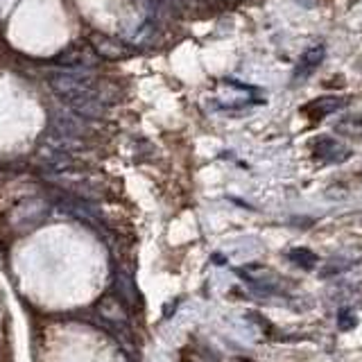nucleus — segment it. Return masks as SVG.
<instances>
[{"mask_svg":"<svg viewBox=\"0 0 362 362\" xmlns=\"http://www.w3.org/2000/svg\"><path fill=\"white\" fill-rule=\"evenodd\" d=\"M50 213V204L45 199H39V197H32V199H25L21 202L18 206L11 211V224L18 226V229L28 231L32 226L41 224L45 218H48Z\"/></svg>","mask_w":362,"mask_h":362,"instance_id":"nucleus-1","label":"nucleus"},{"mask_svg":"<svg viewBox=\"0 0 362 362\" xmlns=\"http://www.w3.org/2000/svg\"><path fill=\"white\" fill-rule=\"evenodd\" d=\"M310 147H313V156L322 163H344L351 156L346 147L339 141L331 139V136H317L310 143Z\"/></svg>","mask_w":362,"mask_h":362,"instance_id":"nucleus-2","label":"nucleus"},{"mask_svg":"<svg viewBox=\"0 0 362 362\" xmlns=\"http://www.w3.org/2000/svg\"><path fill=\"white\" fill-rule=\"evenodd\" d=\"M98 315L102 320H107L111 326H124L129 322L127 305H124V301L116 292H107L105 297L98 301Z\"/></svg>","mask_w":362,"mask_h":362,"instance_id":"nucleus-3","label":"nucleus"},{"mask_svg":"<svg viewBox=\"0 0 362 362\" xmlns=\"http://www.w3.org/2000/svg\"><path fill=\"white\" fill-rule=\"evenodd\" d=\"M324 57H326V45L324 43H317V45H313V48L305 50L299 57L297 66H294V73H292L294 82H303L305 77H310V73L315 71V68L324 62Z\"/></svg>","mask_w":362,"mask_h":362,"instance_id":"nucleus-4","label":"nucleus"},{"mask_svg":"<svg viewBox=\"0 0 362 362\" xmlns=\"http://www.w3.org/2000/svg\"><path fill=\"white\" fill-rule=\"evenodd\" d=\"M113 292L118 294V297L124 301V305H139L141 303V294L136 290L132 276L127 272H116V276H113Z\"/></svg>","mask_w":362,"mask_h":362,"instance_id":"nucleus-5","label":"nucleus"},{"mask_svg":"<svg viewBox=\"0 0 362 362\" xmlns=\"http://www.w3.org/2000/svg\"><path fill=\"white\" fill-rule=\"evenodd\" d=\"M346 105V100L344 98H337V95H322V98H317L313 100L308 107V111H313L315 116H326V113H333L337 109H342Z\"/></svg>","mask_w":362,"mask_h":362,"instance_id":"nucleus-6","label":"nucleus"},{"mask_svg":"<svg viewBox=\"0 0 362 362\" xmlns=\"http://www.w3.org/2000/svg\"><path fill=\"white\" fill-rule=\"evenodd\" d=\"M288 258H290V263H294V265L305 269V272L317 267V254L310 252V249H305V247H294V249H290Z\"/></svg>","mask_w":362,"mask_h":362,"instance_id":"nucleus-7","label":"nucleus"},{"mask_svg":"<svg viewBox=\"0 0 362 362\" xmlns=\"http://www.w3.org/2000/svg\"><path fill=\"white\" fill-rule=\"evenodd\" d=\"M358 263V258H354V260H349V258H339V256H335V258H331L328 263L322 267V279H328V276H335V274H342V272H346V269H351Z\"/></svg>","mask_w":362,"mask_h":362,"instance_id":"nucleus-8","label":"nucleus"},{"mask_svg":"<svg viewBox=\"0 0 362 362\" xmlns=\"http://www.w3.org/2000/svg\"><path fill=\"white\" fill-rule=\"evenodd\" d=\"M337 132L349 136H362V116H346L337 122Z\"/></svg>","mask_w":362,"mask_h":362,"instance_id":"nucleus-9","label":"nucleus"},{"mask_svg":"<svg viewBox=\"0 0 362 362\" xmlns=\"http://www.w3.org/2000/svg\"><path fill=\"white\" fill-rule=\"evenodd\" d=\"M358 326V317L351 310H342L337 315V328L339 331H351V328Z\"/></svg>","mask_w":362,"mask_h":362,"instance_id":"nucleus-10","label":"nucleus"},{"mask_svg":"<svg viewBox=\"0 0 362 362\" xmlns=\"http://www.w3.org/2000/svg\"><path fill=\"white\" fill-rule=\"evenodd\" d=\"M213 263L215 265H226V256L224 254H213Z\"/></svg>","mask_w":362,"mask_h":362,"instance_id":"nucleus-11","label":"nucleus"}]
</instances>
